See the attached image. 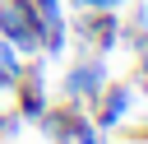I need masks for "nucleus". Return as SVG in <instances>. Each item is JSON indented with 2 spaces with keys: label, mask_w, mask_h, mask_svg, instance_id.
I'll return each instance as SVG.
<instances>
[{
  "label": "nucleus",
  "mask_w": 148,
  "mask_h": 144,
  "mask_svg": "<svg viewBox=\"0 0 148 144\" xmlns=\"http://www.w3.org/2000/svg\"><path fill=\"white\" fill-rule=\"evenodd\" d=\"M28 9H32V19H37V28H42V51L46 56H56V51H65V9H60V0H28Z\"/></svg>",
  "instance_id": "nucleus-3"
},
{
  "label": "nucleus",
  "mask_w": 148,
  "mask_h": 144,
  "mask_svg": "<svg viewBox=\"0 0 148 144\" xmlns=\"http://www.w3.org/2000/svg\"><path fill=\"white\" fill-rule=\"evenodd\" d=\"M69 144H97V135H92V125H88V116L74 125V135H69Z\"/></svg>",
  "instance_id": "nucleus-6"
},
{
  "label": "nucleus",
  "mask_w": 148,
  "mask_h": 144,
  "mask_svg": "<svg viewBox=\"0 0 148 144\" xmlns=\"http://www.w3.org/2000/svg\"><path fill=\"white\" fill-rule=\"evenodd\" d=\"M134 46H139V79H143V88H148V37H139Z\"/></svg>",
  "instance_id": "nucleus-8"
},
{
  "label": "nucleus",
  "mask_w": 148,
  "mask_h": 144,
  "mask_svg": "<svg viewBox=\"0 0 148 144\" xmlns=\"http://www.w3.org/2000/svg\"><path fill=\"white\" fill-rule=\"evenodd\" d=\"M74 9H120L125 0H69Z\"/></svg>",
  "instance_id": "nucleus-7"
},
{
  "label": "nucleus",
  "mask_w": 148,
  "mask_h": 144,
  "mask_svg": "<svg viewBox=\"0 0 148 144\" xmlns=\"http://www.w3.org/2000/svg\"><path fill=\"white\" fill-rule=\"evenodd\" d=\"M14 84H18V79H14L9 70H0V93H14Z\"/></svg>",
  "instance_id": "nucleus-9"
},
{
  "label": "nucleus",
  "mask_w": 148,
  "mask_h": 144,
  "mask_svg": "<svg viewBox=\"0 0 148 144\" xmlns=\"http://www.w3.org/2000/svg\"><path fill=\"white\" fill-rule=\"evenodd\" d=\"M130 102H134V88L130 84H106L97 93V125L102 130H116L125 116H130Z\"/></svg>",
  "instance_id": "nucleus-4"
},
{
  "label": "nucleus",
  "mask_w": 148,
  "mask_h": 144,
  "mask_svg": "<svg viewBox=\"0 0 148 144\" xmlns=\"http://www.w3.org/2000/svg\"><path fill=\"white\" fill-rule=\"evenodd\" d=\"M102 88H106V60L102 56H88V60L69 65V74H65V98L69 102H97Z\"/></svg>",
  "instance_id": "nucleus-2"
},
{
  "label": "nucleus",
  "mask_w": 148,
  "mask_h": 144,
  "mask_svg": "<svg viewBox=\"0 0 148 144\" xmlns=\"http://www.w3.org/2000/svg\"><path fill=\"white\" fill-rule=\"evenodd\" d=\"M116 9H88L83 19H79V37H88V42H97V51H111L116 46Z\"/></svg>",
  "instance_id": "nucleus-5"
},
{
  "label": "nucleus",
  "mask_w": 148,
  "mask_h": 144,
  "mask_svg": "<svg viewBox=\"0 0 148 144\" xmlns=\"http://www.w3.org/2000/svg\"><path fill=\"white\" fill-rule=\"evenodd\" d=\"M0 130H5V116H0Z\"/></svg>",
  "instance_id": "nucleus-10"
},
{
  "label": "nucleus",
  "mask_w": 148,
  "mask_h": 144,
  "mask_svg": "<svg viewBox=\"0 0 148 144\" xmlns=\"http://www.w3.org/2000/svg\"><path fill=\"white\" fill-rule=\"evenodd\" d=\"M0 37L18 46V56L42 51V28L28 9V0H0Z\"/></svg>",
  "instance_id": "nucleus-1"
}]
</instances>
